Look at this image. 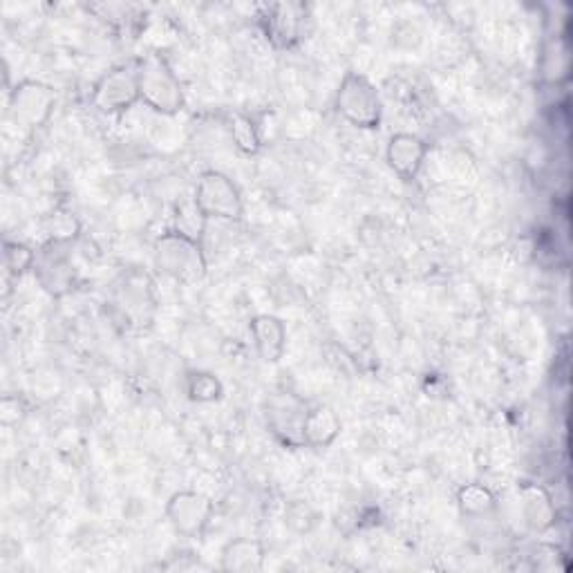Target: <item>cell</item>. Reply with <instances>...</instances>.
I'll list each match as a JSON object with an SVG mask.
<instances>
[{
	"label": "cell",
	"instance_id": "6da1fadb",
	"mask_svg": "<svg viewBox=\"0 0 573 573\" xmlns=\"http://www.w3.org/2000/svg\"><path fill=\"white\" fill-rule=\"evenodd\" d=\"M139 77V95L146 106H150L162 115H175L184 106V92L180 81L168 68L164 59L150 56L137 70Z\"/></svg>",
	"mask_w": 573,
	"mask_h": 573
},
{
	"label": "cell",
	"instance_id": "7a4b0ae2",
	"mask_svg": "<svg viewBox=\"0 0 573 573\" xmlns=\"http://www.w3.org/2000/svg\"><path fill=\"white\" fill-rule=\"evenodd\" d=\"M157 265L168 276L184 280V283L200 280L206 269L200 242L180 231H168L157 240Z\"/></svg>",
	"mask_w": 573,
	"mask_h": 573
},
{
	"label": "cell",
	"instance_id": "3957f363",
	"mask_svg": "<svg viewBox=\"0 0 573 573\" xmlns=\"http://www.w3.org/2000/svg\"><path fill=\"white\" fill-rule=\"evenodd\" d=\"M338 110L350 124L359 128H379L381 97L372 83L361 74L350 72L338 90Z\"/></svg>",
	"mask_w": 573,
	"mask_h": 573
},
{
	"label": "cell",
	"instance_id": "277c9868",
	"mask_svg": "<svg viewBox=\"0 0 573 573\" xmlns=\"http://www.w3.org/2000/svg\"><path fill=\"white\" fill-rule=\"evenodd\" d=\"M195 204L206 220H240L242 218V197L227 175L222 173H204L197 182Z\"/></svg>",
	"mask_w": 573,
	"mask_h": 573
},
{
	"label": "cell",
	"instance_id": "5b68a950",
	"mask_svg": "<svg viewBox=\"0 0 573 573\" xmlns=\"http://www.w3.org/2000/svg\"><path fill=\"white\" fill-rule=\"evenodd\" d=\"M309 408L296 394H276L267 401V424L285 446H305V419Z\"/></svg>",
	"mask_w": 573,
	"mask_h": 573
},
{
	"label": "cell",
	"instance_id": "8992f818",
	"mask_svg": "<svg viewBox=\"0 0 573 573\" xmlns=\"http://www.w3.org/2000/svg\"><path fill=\"white\" fill-rule=\"evenodd\" d=\"M139 99H142V95H139L137 70L130 68H119L106 74L97 83L95 95H92V103L101 112H108V115L133 108Z\"/></svg>",
	"mask_w": 573,
	"mask_h": 573
},
{
	"label": "cell",
	"instance_id": "52a82bcc",
	"mask_svg": "<svg viewBox=\"0 0 573 573\" xmlns=\"http://www.w3.org/2000/svg\"><path fill=\"white\" fill-rule=\"evenodd\" d=\"M166 513L177 533L186 535V538H197L211 522L213 504L200 493L182 491L171 497Z\"/></svg>",
	"mask_w": 573,
	"mask_h": 573
},
{
	"label": "cell",
	"instance_id": "ba28073f",
	"mask_svg": "<svg viewBox=\"0 0 573 573\" xmlns=\"http://www.w3.org/2000/svg\"><path fill=\"white\" fill-rule=\"evenodd\" d=\"M54 103L56 97L48 86L36 81H25L21 83V88H16L12 106L16 119L25 121L27 126H41L43 121H48V117L52 115Z\"/></svg>",
	"mask_w": 573,
	"mask_h": 573
},
{
	"label": "cell",
	"instance_id": "9c48e42d",
	"mask_svg": "<svg viewBox=\"0 0 573 573\" xmlns=\"http://www.w3.org/2000/svg\"><path fill=\"white\" fill-rule=\"evenodd\" d=\"M426 157V144L419 137L401 133L394 135L388 144V162L394 168V173L401 175L403 180H412L419 173L421 164Z\"/></svg>",
	"mask_w": 573,
	"mask_h": 573
},
{
	"label": "cell",
	"instance_id": "30bf717a",
	"mask_svg": "<svg viewBox=\"0 0 573 573\" xmlns=\"http://www.w3.org/2000/svg\"><path fill=\"white\" fill-rule=\"evenodd\" d=\"M251 334H253V341H256V347L262 356V361L278 363L280 359H283L287 332H285V325L280 323L276 316H256L253 318Z\"/></svg>",
	"mask_w": 573,
	"mask_h": 573
},
{
	"label": "cell",
	"instance_id": "8fae6325",
	"mask_svg": "<svg viewBox=\"0 0 573 573\" xmlns=\"http://www.w3.org/2000/svg\"><path fill=\"white\" fill-rule=\"evenodd\" d=\"M522 515L533 531H547L556 522V506L542 486L522 488Z\"/></svg>",
	"mask_w": 573,
	"mask_h": 573
},
{
	"label": "cell",
	"instance_id": "7c38bea8",
	"mask_svg": "<svg viewBox=\"0 0 573 573\" xmlns=\"http://www.w3.org/2000/svg\"><path fill=\"white\" fill-rule=\"evenodd\" d=\"M265 560V549L258 540L240 538L229 542L222 551V569L227 571H258Z\"/></svg>",
	"mask_w": 573,
	"mask_h": 573
},
{
	"label": "cell",
	"instance_id": "4fadbf2b",
	"mask_svg": "<svg viewBox=\"0 0 573 573\" xmlns=\"http://www.w3.org/2000/svg\"><path fill=\"white\" fill-rule=\"evenodd\" d=\"M341 432V421H338L336 412L327 406H318L307 412L305 419V444L314 448L330 446Z\"/></svg>",
	"mask_w": 573,
	"mask_h": 573
},
{
	"label": "cell",
	"instance_id": "5bb4252c",
	"mask_svg": "<svg viewBox=\"0 0 573 573\" xmlns=\"http://www.w3.org/2000/svg\"><path fill=\"white\" fill-rule=\"evenodd\" d=\"M36 269H39V278H41L43 287L52 291V294H61V291L68 289L74 276L70 262L63 256H59V253H54V258H52L50 251L43 253V260L36 265Z\"/></svg>",
	"mask_w": 573,
	"mask_h": 573
},
{
	"label": "cell",
	"instance_id": "9a60e30c",
	"mask_svg": "<svg viewBox=\"0 0 573 573\" xmlns=\"http://www.w3.org/2000/svg\"><path fill=\"white\" fill-rule=\"evenodd\" d=\"M267 34L271 41H276L280 48H289L298 36V16L294 14V7L289 5H274L267 18Z\"/></svg>",
	"mask_w": 573,
	"mask_h": 573
},
{
	"label": "cell",
	"instance_id": "2e32d148",
	"mask_svg": "<svg viewBox=\"0 0 573 573\" xmlns=\"http://www.w3.org/2000/svg\"><path fill=\"white\" fill-rule=\"evenodd\" d=\"M459 506L466 515H486L495 506V500L488 488L471 484L459 491Z\"/></svg>",
	"mask_w": 573,
	"mask_h": 573
},
{
	"label": "cell",
	"instance_id": "e0dca14e",
	"mask_svg": "<svg viewBox=\"0 0 573 573\" xmlns=\"http://www.w3.org/2000/svg\"><path fill=\"white\" fill-rule=\"evenodd\" d=\"M204 222H206V218L202 215V211L197 209V204L193 200L191 204H182L180 209H177V229L175 231H180V233H184V236H189V238L200 242V236L204 231Z\"/></svg>",
	"mask_w": 573,
	"mask_h": 573
},
{
	"label": "cell",
	"instance_id": "ac0fdd59",
	"mask_svg": "<svg viewBox=\"0 0 573 573\" xmlns=\"http://www.w3.org/2000/svg\"><path fill=\"white\" fill-rule=\"evenodd\" d=\"M233 142L242 150V153L253 155L258 153L260 148V137H258V130L253 126V121L247 117H236L233 119Z\"/></svg>",
	"mask_w": 573,
	"mask_h": 573
},
{
	"label": "cell",
	"instance_id": "d6986e66",
	"mask_svg": "<svg viewBox=\"0 0 573 573\" xmlns=\"http://www.w3.org/2000/svg\"><path fill=\"white\" fill-rule=\"evenodd\" d=\"M189 394L195 401H215L222 394V385L213 374L197 372L189 381Z\"/></svg>",
	"mask_w": 573,
	"mask_h": 573
},
{
	"label": "cell",
	"instance_id": "ffe728a7",
	"mask_svg": "<svg viewBox=\"0 0 573 573\" xmlns=\"http://www.w3.org/2000/svg\"><path fill=\"white\" fill-rule=\"evenodd\" d=\"M287 522L289 526H294L296 531H312V526L316 524V513L309 509L303 502H294L287 509Z\"/></svg>",
	"mask_w": 573,
	"mask_h": 573
},
{
	"label": "cell",
	"instance_id": "44dd1931",
	"mask_svg": "<svg viewBox=\"0 0 573 573\" xmlns=\"http://www.w3.org/2000/svg\"><path fill=\"white\" fill-rule=\"evenodd\" d=\"M5 256H7V267L12 271H18V274H23L25 269H30L36 260L34 253L27 247H23V244H9Z\"/></svg>",
	"mask_w": 573,
	"mask_h": 573
}]
</instances>
